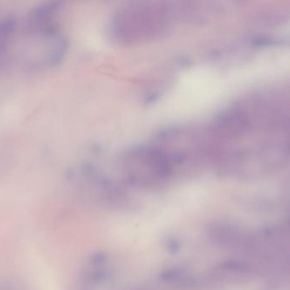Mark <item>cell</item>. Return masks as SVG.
<instances>
[{"instance_id":"1","label":"cell","mask_w":290,"mask_h":290,"mask_svg":"<svg viewBox=\"0 0 290 290\" xmlns=\"http://www.w3.org/2000/svg\"><path fill=\"white\" fill-rule=\"evenodd\" d=\"M61 3L47 2L16 21L8 45L4 67L17 61L27 69L54 67L68 51V40L60 23Z\"/></svg>"},{"instance_id":"2","label":"cell","mask_w":290,"mask_h":290,"mask_svg":"<svg viewBox=\"0 0 290 290\" xmlns=\"http://www.w3.org/2000/svg\"><path fill=\"white\" fill-rule=\"evenodd\" d=\"M125 171L133 179L158 181L172 172V159L155 147H140L129 152L124 159Z\"/></svg>"},{"instance_id":"3","label":"cell","mask_w":290,"mask_h":290,"mask_svg":"<svg viewBox=\"0 0 290 290\" xmlns=\"http://www.w3.org/2000/svg\"><path fill=\"white\" fill-rule=\"evenodd\" d=\"M112 276V266L107 257L91 256L78 274L73 290H109Z\"/></svg>"},{"instance_id":"4","label":"cell","mask_w":290,"mask_h":290,"mask_svg":"<svg viewBox=\"0 0 290 290\" xmlns=\"http://www.w3.org/2000/svg\"><path fill=\"white\" fill-rule=\"evenodd\" d=\"M16 17L13 16H0V69L4 63L8 42L14 28Z\"/></svg>"}]
</instances>
